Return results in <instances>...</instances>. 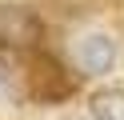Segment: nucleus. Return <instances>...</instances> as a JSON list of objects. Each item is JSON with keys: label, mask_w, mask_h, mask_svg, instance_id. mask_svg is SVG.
Returning <instances> with one entry per match:
<instances>
[{"label": "nucleus", "mask_w": 124, "mask_h": 120, "mask_svg": "<svg viewBox=\"0 0 124 120\" xmlns=\"http://www.w3.org/2000/svg\"><path fill=\"white\" fill-rule=\"evenodd\" d=\"M72 84L76 80L64 76V68L56 60H44V56L32 60V96L36 100H60V96L72 92Z\"/></svg>", "instance_id": "obj_4"}, {"label": "nucleus", "mask_w": 124, "mask_h": 120, "mask_svg": "<svg viewBox=\"0 0 124 120\" xmlns=\"http://www.w3.org/2000/svg\"><path fill=\"white\" fill-rule=\"evenodd\" d=\"M44 40V24L32 8L20 4H0V44L16 52H36Z\"/></svg>", "instance_id": "obj_1"}, {"label": "nucleus", "mask_w": 124, "mask_h": 120, "mask_svg": "<svg viewBox=\"0 0 124 120\" xmlns=\"http://www.w3.org/2000/svg\"><path fill=\"white\" fill-rule=\"evenodd\" d=\"M92 120H124V92L104 88L92 96Z\"/></svg>", "instance_id": "obj_5"}, {"label": "nucleus", "mask_w": 124, "mask_h": 120, "mask_svg": "<svg viewBox=\"0 0 124 120\" xmlns=\"http://www.w3.org/2000/svg\"><path fill=\"white\" fill-rule=\"evenodd\" d=\"M72 64L80 76H104L116 64V40L104 32H88V36L72 40Z\"/></svg>", "instance_id": "obj_3"}, {"label": "nucleus", "mask_w": 124, "mask_h": 120, "mask_svg": "<svg viewBox=\"0 0 124 120\" xmlns=\"http://www.w3.org/2000/svg\"><path fill=\"white\" fill-rule=\"evenodd\" d=\"M28 52L0 44V100L4 104H24L32 100V64L24 60Z\"/></svg>", "instance_id": "obj_2"}]
</instances>
